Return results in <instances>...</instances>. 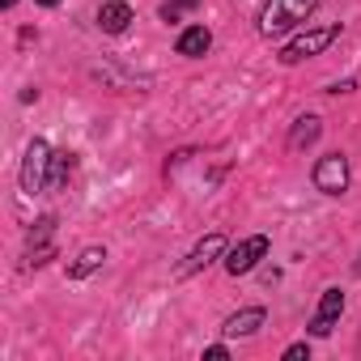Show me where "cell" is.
Here are the masks:
<instances>
[{
  "mask_svg": "<svg viewBox=\"0 0 361 361\" xmlns=\"http://www.w3.org/2000/svg\"><path fill=\"white\" fill-rule=\"evenodd\" d=\"M319 5H323V0H264V9H259V35L264 39H281L293 26H302Z\"/></svg>",
  "mask_w": 361,
  "mask_h": 361,
  "instance_id": "cell-1",
  "label": "cell"
},
{
  "mask_svg": "<svg viewBox=\"0 0 361 361\" xmlns=\"http://www.w3.org/2000/svg\"><path fill=\"white\" fill-rule=\"evenodd\" d=\"M47 178H51V149H47V140H30V149H26V161H22V192H43L47 188Z\"/></svg>",
  "mask_w": 361,
  "mask_h": 361,
  "instance_id": "cell-2",
  "label": "cell"
},
{
  "mask_svg": "<svg viewBox=\"0 0 361 361\" xmlns=\"http://www.w3.org/2000/svg\"><path fill=\"white\" fill-rule=\"evenodd\" d=\"M340 39V26H323V30H306V35H298L285 51H281V64H302V60H310V56H319L323 47H331Z\"/></svg>",
  "mask_w": 361,
  "mask_h": 361,
  "instance_id": "cell-3",
  "label": "cell"
},
{
  "mask_svg": "<svg viewBox=\"0 0 361 361\" xmlns=\"http://www.w3.org/2000/svg\"><path fill=\"white\" fill-rule=\"evenodd\" d=\"M314 188L323 196H340L348 188V161H344V153H327V157L314 161Z\"/></svg>",
  "mask_w": 361,
  "mask_h": 361,
  "instance_id": "cell-4",
  "label": "cell"
},
{
  "mask_svg": "<svg viewBox=\"0 0 361 361\" xmlns=\"http://www.w3.org/2000/svg\"><path fill=\"white\" fill-rule=\"evenodd\" d=\"M264 255H268V238L255 234V238H247V243H238V247L226 251V272H230V276H243V272H251Z\"/></svg>",
  "mask_w": 361,
  "mask_h": 361,
  "instance_id": "cell-5",
  "label": "cell"
},
{
  "mask_svg": "<svg viewBox=\"0 0 361 361\" xmlns=\"http://www.w3.org/2000/svg\"><path fill=\"white\" fill-rule=\"evenodd\" d=\"M217 255H226V238H221V234H209L204 243H196V251H192L183 264H178V272H174V276H178V281H188V276H196L200 268H209Z\"/></svg>",
  "mask_w": 361,
  "mask_h": 361,
  "instance_id": "cell-6",
  "label": "cell"
},
{
  "mask_svg": "<svg viewBox=\"0 0 361 361\" xmlns=\"http://www.w3.org/2000/svg\"><path fill=\"white\" fill-rule=\"evenodd\" d=\"M340 314H344V293H340V289H327L323 302H319V314H314L310 331H314V336H331V327H336Z\"/></svg>",
  "mask_w": 361,
  "mask_h": 361,
  "instance_id": "cell-7",
  "label": "cell"
},
{
  "mask_svg": "<svg viewBox=\"0 0 361 361\" xmlns=\"http://www.w3.org/2000/svg\"><path fill=\"white\" fill-rule=\"evenodd\" d=\"M264 319H268V314H264L259 306H247V310L230 314V319L221 323V331H226V336H255V331L264 327Z\"/></svg>",
  "mask_w": 361,
  "mask_h": 361,
  "instance_id": "cell-8",
  "label": "cell"
},
{
  "mask_svg": "<svg viewBox=\"0 0 361 361\" xmlns=\"http://www.w3.org/2000/svg\"><path fill=\"white\" fill-rule=\"evenodd\" d=\"M98 26H102L106 35H123V30L132 26V9L123 5V0H106V5L98 9Z\"/></svg>",
  "mask_w": 361,
  "mask_h": 361,
  "instance_id": "cell-9",
  "label": "cell"
},
{
  "mask_svg": "<svg viewBox=\"0 0 361 361\" xmlns=\"http://www.w3.org/2000/svg\"><path fill=\"white\" fill-rule=\"evenodd\" d=\"M209 47H213V35H209L204 26H188L183 35H178V56H188V60L204 56Z\"/></svg>",
  "mask_w": 361,
  "mask_h": 361,
  "instance_id": "cell-10",
  "label": "cell"
},
{
  "mask_svg": "<svg viewBox=\"0 0 361 361\" xmlns=\"http://www.w3.org/2000/svg\"><path fill=\"white\" fill-rule=\"evenodd\" d=\"M102 264H106V251H102V247H85V251H81V255L68 264V276H73V281H81V276L98 272Z\"/></svg>",
  "mask_w": 361,
  "mask_h": 361,
  "instance_id": "cell-11",
  "label": "cell"
},
{
  "mask_svg": "<svg viewBox=\"0 0 361 361\" xmlns=\"http://www.w3.org/2000/svg\"><path fill=\"white\" fill-rule=\"evenodd\" d=\"M319 140V119L314 115H302L289 132V149H302V145H314Z\"/></svg>",
  "mask_w": 361,
  "mask_h": 361,
  "instance_id": "cell-12",
  "label": "cell"
},
{
  "mask_svg": "<svg viewBox=\"0 0 361 361\" xmlns=\"http://www.w3.org/2000/svg\"><path fill=\"white\" fill-rule=\"evenodd\" d=\"M68 174H73V153H51V178H47V188H64L68 183Z\"/></svg>",
  "mask_w": 361,
  "mask_h": 361,
  "instance_id": "cell-13",
  "label": "cell"
},
{
  "mask_svg": "<svg viewBox=\"0 0 361 361\" xmlns=\"http://www.w3.org/2000/svg\"><path fill=\"white\" fill-rule=\"evenodd\" d=\"M192 5H196V0H170V5L161 9V18H166V22H178V13L192 9Z\"/></svg>",
  "mask_w": 361,
  "mask_h": 361,
  "instance_id": "cell-14",
  "label": "cell"
},
{
  "mask_svg": "<svg viewBox=\"0 0 361 361\" xmlns=\"http://www.w3.org/2000/svg\"><path fill=\"white\" fill-rule=\"evenodd\" d=\"M226 357H230L226 344H209V348H204V361H226Z\"/></svg>",
  "mask_w": 361,
  "mask_h": 361,
  "instance_id": "cell-15",
  "label": "cell"
},
{
  "mask_svg": "<svg viewBox=\"0 0 361 361\" xmlns=\"http://www.w3.org/2000/svg\"><path fill=\"white\" fill-rule=\"evenodd\" d=\"M302 357H310L306 344H289V348H285V361H302Z\"/></svg>",
  "mask_w": 361,
  "mask_h": 361,
  "instance_id": "cell-16",
  "label": "cell"
},
{
  "mask_svg": "<svg viewBox=\"0 0 361 361\" xmlns=\"http://www.w3.org/2000/svg\"><path fill=\"white\" fill-rule=\"evenodd\" d=\"M39 5H60V0H39Z\"/></svg>",
  "mask_w": 361,
  "mask_h": 361,
  "instance_id": "cell-17",
  "label": "cell"
},
{
  "mask_svg": "<svg viewBox=\"0 0 361 361\" xmlns=\"http://www.w3.org/2000/svg\"><path fill=\"white\" fill-rule=\"evenodd\" d=\"M13 5H18V0H5V9H13Z\"/></svg>",
  "mask_w": 361,
  "mask_h": 361,
  "instance_id": "cell-18",
  "label": "cell"
}]
</instances>
